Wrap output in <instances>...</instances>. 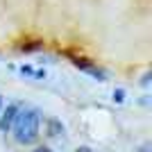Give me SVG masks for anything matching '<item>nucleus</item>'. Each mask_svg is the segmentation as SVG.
I'll use <instances>...</instances> for the list:
<instances>
[{
  "instance_id": "obj_1",
  "label": "nucleus",
  "mask_w": 152,
  "mask_h": 152,
  "mask_svg": "<svg viewBox=\"0 0 152 152\" xmlns=\"http://www.w3.org/2000/svg\"><path fill=\"white\" fill-rule=\"evenodd\" d=\"M41 109L37 107H20L16 114V121L12 125L14 141L18 145H32L39 141V132H41Z\"/></svg>"
},
{
  "instance_id": "obj_2",
  "label": "nucleus",
  "mask_w": 152,
  "mask_h": 152,
  "mask_svg": "<svg viewBox=\"0 0 152 152\" xmlns=\"http://www.w3.org/2000/svg\"><path fill=\"white\" fill-rule=\"evenodd\" d=\"M20 104L18 102H9L7 107H2V111H0V132L7 134L9 129H12L14 121H16V114H18Z\"/></svg>"
},
{
  "instance_id": "obj_3",
  "label": "nucleus",
  "mask_w": 152,
  "mask_h": 152,
  "mask_svg": "<svg viewBox=\"0 0 152 152\" xmlns=\"http://www.w3.org/2000/svg\"><path fill=\"white\" fill-rule=\"evenodd\" d=\"M73 64H75V66L82 70V73H86V75L95 77L98 82H104V80H107V73H104V70L98 68V66H93V64H89V61H84V59H75Z\"/></svg>"
},
{
  "instance_id": "obj_4",
  "label": "nucleus",
  "mask_w": 152,
  "mask_h": 152,
  "mask_svg": "<svg viewBox=\"0 0 152 152\" xmlns=\"http://www.w3.org/2000/svg\"><path fill=\"white\" fill-rule=\"evenodd\" d=\"M64 132H66V127L61 125V121H57V118H48L45 121V136L59 139V136H64Z\"/></svg>"
},
{
  "instance_id": "obj_5",
  "label": "nucleus",
  "mask_w": 152,
  "mask_h": 152,
  "mask_svg": "<svg viewBox=\"0 0 152 152\" xmlns=\"http://www.w3.org/2000/svg\"><path fill=\"white\" fill-rule=\"evenodd\" d=\"M18 73H20V75H27V77H45L43 70H34L32 66H20Z\"/></svg>"
},
{
  "instance_id": "obj_6",
  "label": "nucleus",
  "mask_w": 152,
  "mask_h": 152,
  "mask_svg": "<svg viewBox=\"0 0 152 152\" xmlns=\"http://www.w3.org/2000/svg\"><path fill=\"white\" fill-rule=\"evenodd\" d=\"M123 100H125V91H123V89H116V91H114V102H118V104H121Z\"/></svg>"
},
{
  "instance_id": "obj_7",
  "label": "nucleus",
  "mask_w": 152,
  "mask_h": 152,
  "mask_svg": "<svg viewBox=\"0 0 152 152\" xmlns=\"http://www.w3.org/2000/svg\"><path fill=\"white\" fill-rule=\"evenodd\" d=\"M150 77H152V73H145L143 80H141V86H148V84H150Z\"/></svg>"
},
{
  "instance_id": "obj_8",
  "label": "nucleus",
  "mask_w": 152,
  "mask_h": 152,
  "mask_svg": "<svg viewBox=\"0 0 152 152\" xmlns=\"http://www.w3.org/2000/svg\"><path fill=\"white\" fill-rule=\"evenodd\" d=\"M34 152H52L50 148H45V145H39V148H34Z\"/></svg>"
},
{
  "instance_id": "obj_9",
  "label": "nucleus",
  "mask_w": 152,
  "mask_h": 152,
  "mask_svg": "<svg viewBox=\"0 0 152 152\" xmlns=\"http://www.w3.org/2000/svg\"><path fill=\"white\" fill-rule=\"evenodd\" d=\"M139 152H150V143H145V145H141Z\"/></svg>"
},
{
  "instance_id": "obj_10",
  "label": "nucleus",
  "mask_w": 152,
  "mask_h": 152,
  "mask_svg": "<svg viewBox=\"0 0 152 152\" xmlns=\"http://www.w3.org/2000/svg\"><path fill=\"white\" fill-rule=\"evenodd\" d=\"M75 152H93V150H91V148H86V145H82V148H77Z\"/></svg>"
},
{
  "instance_id": "obj_11",
  "label": "nucleus",
  "mask_w": 152,
  "mask_h": 152,
  "mask_svg": "<svg viewBox=\"0 0 152 152\" xmlns=\"http://www.w3.org/2000/svg\"><path fill=\"white\" fill-rule=\"evenodd\" d=\"M2 104H5V102H2V95H0V111H2Z\"/></svg>"
}]
</instances>
